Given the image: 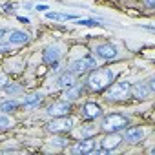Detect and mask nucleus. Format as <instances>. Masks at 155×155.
<instances>
[{"label":"nucleus","mask_w":155,"mask_h":155,"mask_svg":"<svg viewBox=\"0 0 155 155\" xmlns=\"http://www.w3.org/2000/svg\"><path fill=\"white\" fill-rule=\"evenodd\" d=\"M144 135H146L144 130H140V128H130V130L126 131V135H124L122 140H126V142H130V144H137V142H140V140L144 139Z\"/></svg>","instance_id":"12"},{"label":"nucleus","mask_w":155,"mask_h":155,"mask_svg":"<svg viewBox=\"0 0 155 155\" xmlns=\"http://www.w3.org/2000/svg\"><path fill=\"white\" fill-rule=\"evenodd\" d=\"M79 93H81V88L77 86V88H68V91H66V101H73V99H77L79 97Z\"/></svg>","instance_id":"19"},{"label":"nucleus","mask_w":155,"mask_h":155,"mask_svg":"<svg viewBox=\"0 0 155 155\" xmlns=\"http://www.w3.org/2000/svg\"><path fill=\"white\" fill-rule=\"evenodd\" d=\"M8 128H11V120H9L6 115H0V131H2V130H8Z\"/></svg>","instance_id":"21"},{"label":"nucleus","mask_w":155,"mask_h":155,"mask_svg":"<svg viewBox=\"0 0 155 155\" xmlns=\"http://www.w3.org/2000/svg\"><path fill=\"white\" fill-rule=\"evenodd\" d=\"M95 130H97V128H82L79 133H81L82 137H86V135H91V133H95Z\"/></svg>","instance_id":"22"},{"label":"nucleus","mask_w":155,"mask_h":155,"mask_svg":"<svg viewBox=\"0 0 155 155\" xmlns=\"http://www.w3.org/2000/svg\"><path fill=\"white\" fill-rule=\"evenodd\" d=\"M69 110H71V104L68 101H57V102H53L48 108V115H51V117H62V115H68Z\"/></svg>","instance_id":"9"},{"label":"nucleus","mask_w":155,"mask_h":155,"mask_svg":"<svg viewBox=\"0 0 155 155\" xmlns=\"http://www.w3.org/2000/svg\"><path fill=\"white\" fill-rule=\"evenodd\" d=\"M2 88H4V90L9 93V95H13V93H20V91H22V88H20V86H17V84H11V82H9V84H4Z\"/></svg>","instance_id":"20"},{"label":"nucleus","mask_w":155,"mask_h":155,"mask_svg":"<svg viewBox=\"0 0 155 155\" xmlns=\"http://www.w3.org/2000/svg\"><path fill=\"white\" fill-rule=\"evenodd\" d=\"M95 66H97L95 58H90V57H86V58L73 60V62H71V66H69V71H71L73 75H82V73L90 71V69H91V68H95Z\"/></svg>","instance_id":"4"},{"label":"nucleus","mask_w":155,"mask_h":155,"mask_svg":"<svg viewBox=\"0 0 155 155\" xmlns=\"http://www.w3.org/2000/svg\"><path fill=\"white\" fill-rule=\"evenodd\" d=\"M60 55H62L60 46H58V44H53V46H48V48L44 49L42 58H44V62H46V64H49V66H57V62H58Z\"/></svg>","instance_id":"7"},{"label":"nucleus","mask_w":155,"mask_h":155,"mask_svg":"<svg viewBox=\"0 0 155 155\" xmlns=\"http://www.w3.org/2000/svg\"><path fill=\"white\" fill-rule=\"evenodd\" d=\"M95 55H97L99 58H102V60H111V58L117 57V48H115L113 44H110V42L99 44V46L95 48Z\"/></svg>","instance_id":"8"},{"label":"nucleus","mask_w":155,"mask_h":155,"mask_svg":"<svg viewBox=\"0 0 155 155\" xmlns=\"http://www.w3.org/2000/svg\"><path fill=\"white\" fill-rule=\"evenodd\" d=\"M128 124H130V119H128L126 115L111 113V115H106V117H104V120H102V130L108 131V133H115V131L124 130Z\"/></svg>","instance_id":"2"},{"label":"nucleus","mask_w":155,"mask_h":155,"mask_svg":"<svg viewBox=\"0 0 155 155\" xmlns=\"http://www.w3.org/2000/svg\"><path fill=\"white\" fill-rule=\"evenodd\" d=\"M101 115H102V110H101L99 104H95V102H86L84 104V117L86 119H99Z\"/></svg>","instance_id":"13"},{"label":"nucleus","mask_w":155,"mask_h":155,"mask_svg":"<svg viewBox=\"0 0 155 155\" xmlns=\"http://www.w3.org/2000/svg\"><path fill=\"white\" fill-rule=\"evenodd\" d=\"M48 20H55V22H66V20H77L79 17L71 15V13H55V11H48L46 13Z\"/></svg>","instance_id":"15"},{"label":"nucleus","mask_w":155,"mask_h":155,"mask_svg":"<svg viewBox=\"0 0 155 155\" xmlns=\"http://www.w3.org/2000/svg\"><path fill=\"white\" fill-rule=\"evenodd\" d=\"M42 102V93H31L29 97L24 99V106L26 108H35Z\"/></svg>","instance_id":"17"},{"label":"nucleus","mask_w":155,"mask_h":155,"mask_svg":"<svg viewBox=\"0 0 155 155\" xmlns=\"http://www.w3.org/2000/svg\"><path fill=\"white\" fill-rule=\"evenodd\" d=\"M28 33L24 31H18V29H13L9 33V44H26L28 42Z\"/></svg>","instance_id":"16"},{"label":"nucleus","mask_w":155,"mask_h":155,"mask_svg":"<svg viewBox=\"0 0 155 155\" xmlns=\"http://www.w3.org/2000/svg\"><path fill=\"white\" fill-rule=\"evenodd\" d=\"M6 82H8V77H6L4 73H0V88H2V86H4Z\"/></svg>","instance_id":"24"},{"label":"nucleus","mask_w":155,"mask_h":155,"mask_svg":"<svg viewBox=\"0 0 155 155\" xmlns=\"http://www.w3.org/2000/svg\"><path fill=\"white\" fill-rule=\"evenodd\" d=\"M115 71L111 69H97L90 75L88 79V86L93 90V91H102L104 88H108L113 81H115Z\"/></svg>","instance_id":"1"},{"label":"nucleus","mask_w":155,"mask_h":155,"mask_svg":"<svg viewBox=\"0 0 155 155\" xmlns=\"http://www.w3.org/2000/svg\"><path fill=\"white\" fill-rule=\"evenodd\" d=\"M131 93L133 97L137 99H148L151 93H153V79H150L148 82H139L131 88Z\"/></svg>","instance_id":"6"},{"label":"nucleus","mask_w":155,"mask_h":155,"mask_svg":"<svg viewBox=\"0 0 155 155\" xmlns=\"http://www.w3.org/2000/svg\"><path fill=\"white\" fill-rule=\"evenodd\" d=\"M20 104L17 101H6V102H0V111H15Z\"/></svg>","instance_id":"18"},{"label":"nucleus","mask_w":155,"mask_h":155,"mask_svg":"<svg viewBox=\"0 0 155 155\" xmlns=\"http://www.w3.org/2000/svg\"><path fill=\"white\" fill-rule=\"evenodd\" d=\"M6 33H8V31H6V29H4V28H0V40H2V38H4V37H6Z\"/></svg>","instance_id":"28"},{"label":"nucleus","mask_w":155,"mask_h":155,"mask_svg":"<svg viewBox=\"0 0 155 155\" xmlns=\"http://www.w3.org/2000/svg\"><path fill=\"white\" fill-rule=\"evenodd\" d=\"M79 24L81 26H99L97 20H79Z\"/></svg>","instance_id":"23"},{"label":"nucleus","mask_w":155,"mask_h":155,"mask_svg":"<svg viewBox=\"0 0 155 155\" xmlns=\"http://www.w3.org/2000/svg\"><path fill=\"white\" fill-rule=\"evenodd\" d=\"M9 49V46H6V44H0V53H4V51H8Z\"/></svg>","instance_id":"27"},{"label":"nucleus","mask_w":155,"mask_h":155,"mask_svg":"<svg viewBox=\"0 0 155 155\" xmlns=\"http://www.w3.org/2000/svg\"><path fill=\"white\" fill-rule=\"evenodd\" d=\"M144 4H146V8H150V9H151V8L155 6V0H144Z\"/></svg>","instance_id":"25"},{"label":"nucleus","mask_w":155,"mask_h":155,"mask_svg":"<svg viewBox=\"0 0 155 155\" xmlns=\"http://www.w3.org/2000/svg\"><path fill=\"white\" fill-rule=\"evenodd\" d=\"M71 126H73V120H71L69 117L62 115V117H55V119L48 124V130L53 131V133H64V131H69Z\"/></svg>","instance_id":"5"},{"label":"nucleus","mask_w":155,"mask_h":155,"mask_svg":"<svg viewBox=\"0 0 155 155\" xmlns=\"http://www.w3.org/2000/svg\"><path fill=\"white\" fill-rule=\"evenodd\" d=\"M130 93H131V84L126 81H120V82L111 84V88L108 90V99L110 101H122V99L130 97Z\"/></svg>","instance_id":"3"},{"label":"nucleus","mask_w":155,"mask_h":155,"mask_svg":"<svg viewBox=\"0 0 155 155\" xmlns=\"http://www.w3.org/2000/svg\"><path fill=\"white\" fill-rule=\"evenodd\" d=\"M57 86L58 88H71V86H75V75L71 73V71H64L58 79H57Z\"/></svg>","instance_id":"14"},{"label":"nucleus","mask_w":155,"mask_h":155,"mask_svg":"<svg viewBox=\"0 0 155 155\" xmlns=\"http://www.w3.org/2000/svg\"><path fill=\"white\" fill-rule=\"evenodd\" d=\"M120 142H122V137L115 131V133H111V135H108V137H104L102 140H101V144H102V150L104 151H110V150H115L117 146H120Z\"/></svg>","instance_id":"10"},{"label":"nucleus","mask_w":155,"mask_h":155,"mask_svg":"<svg viewBox=\"0 0 155 155\" xmlns=\"http://www.w3.org/2000/svg\"><path fill=\"white\" fill-rule=\"evenodd\" d=\"M93 150H95V140L93 139H82L73 146V153H82V155H86Z\"/></svg>","instance_id":"11"},{"label":"nucleus","mask_w":155,"mask_h":155,"mask_svg":"<svg viewBox=\"0 0 155 155\" xmlns=\"http://www.w3.org/2000/svg\"><path fill=\"white\" fill-rule=\"evenodd\" d=\"M35 9H37V11H46V9H48V6H44V4H38Z\"/></svg>","instance_id":"26"}]
</instances>
